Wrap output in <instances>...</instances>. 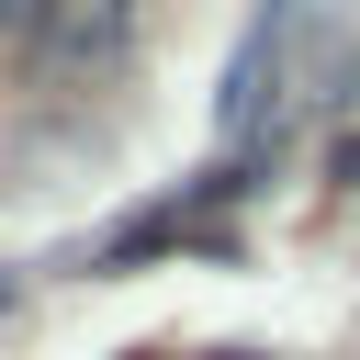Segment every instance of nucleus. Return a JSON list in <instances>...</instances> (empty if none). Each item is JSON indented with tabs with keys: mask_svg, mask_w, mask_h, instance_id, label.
I'll return each mask as SVG.
<instances>
[{
	"mask_svg": "<svg viewBox=\"0 0 360 360\" xmlns=\"http://www.w3.org/2000/svg\"><path fill=\"white\" fill-rule=\"evenodd\" d=\"M281 56H292V0H259L248 34H236V56H225V79H214L225 146H259V135H270V112H281Z\"/></svg>",
	"mask_w": 360,
	"mask_h": 360,
	"instance_id": "obj_1",
	"label": "nucleus"
},
{
	"mask_svg": "<svg viewBox=\"0 0 360 360\" xmlns=\"http://www.w3.org/2000/svg\"><path fill=\"white\" fill-rule=\"evenodd\" d=\"M0 22H11V34H45V22H56V0H0Z\"/></svg>",
	"mask_w": 360,
	"mask_h": 360,
	"instance_id": "obj_2",
	"label": "nucleus"
},
{
	"mask_svg": "<svg viewBox=\"0 0 360 360\" xmlns=\"http://www.w3.org/2000/svg\"><path fill=\"white\" fill-rule=\"evenodd\" d=\"M202 360H259V349H202Z\"/></svg>",
	"mask_w": 360,
	"mask_h": 360,
	"instance_id": "obj_3",
	"label": "nucleus"
}]
</instances>
